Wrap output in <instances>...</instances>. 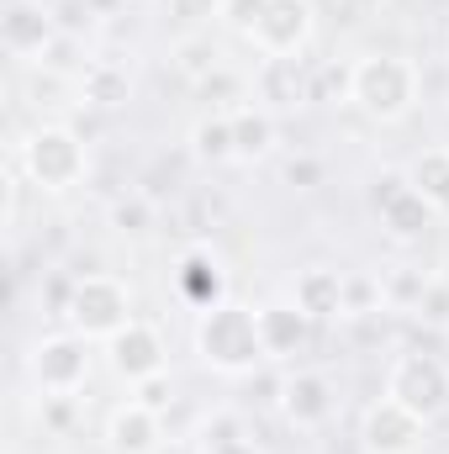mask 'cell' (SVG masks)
I'll return each mask as SVG.
<instances>
[{"instance_id":"4316f807","label":"cell","mask_w":449,"mask_h":454,"mask_svg":"<svg viewBox=\"0 0 449 454\" xmlns=\"http://www.w3.org/2000/svg\"><path fill=\"white\" fill-rule=\"evenodd\" d=\"M280 180L296 185V191H318V185L328 180V164H323L318 153H291V159L280 164Z\"/></svg>"},{"instance_id":"4fadbf2b","label":"cell","mask_w":449,"mask_h":454,"mask_svg":"<svg viewBox=\"0 0 449 454\" xmlns=\"http://www.w3.org/2000/svg\"><path fill=\"white\" fill-rule=\"evenodd\" d=\"M312 27H318V11L312 0H264V16L254 27V48L264 59H286V53H302L312 43Z\"/></svg>"},{"instance_id":"7c38bea8","label":"cell","mask_w":449,"mask_h":454,"mask_svg":"<svg viewBox=\"0 0 449 454\" xmlns=\"http://www.w3.org/2000/svg\"><path fill=\"white\" fill-rule=\"evenodd\" d=\"M106 359H112V370L127 380V386H138V380H154V375H164V364H169V348H164V333H159L154 323L132 317L122 333H112V339H106Z\"/></svg>"},{"instance_id":"d6986e66","label":"cell","mask_w":449,"mask_h":454,"mask_svg":"<svg viewBox=\"0 0 449 454\" xmlns=\"http://www.w3.org/2000/svg\"><path fill=\"white\" fill-rule=\"evenodd\" d=\"M75 90H80V106L122 112V106L132 101V74H127V64H116V59H96V64L80 69Z\"/></svg>"},{"instance_id":"7a4b0ae2","label":"cell","mask_w":449,"mask_h":454,"mask_svg":"<svg viewBox=\"0 0 449 454\" xmlns=\"http://www.w3.org/2000/svg\"><path fill=\"white\" fill-rule=\"evenodd\" d=\"M196 354L207 370L217 375H254L264 364V343H259V323H254V307H238L223 301L212 312L196 317Z\"/></svg>"},{"instance_id":"f1b7e54d","label":"cell","mask_w":449,"mask_h":454,"mask_svg":"<svg viewBox=\"0 0 449 454\" xmlns=\"http://www.w3.org/2000/svg\"><path fill=\"white\" fill-rule=\"evenodd\" d=\"M259 16H264V0H223V21L238 32V37H243V43H254Z\"/></svg>"},{"instance_id":"8fae6325","label":"cell","mask_w":449,"mask_h":454,"mask_svg":"<svg viewBox=\"0 0 449 454\" xmlns=\"http://www.w3.org/2000/svg\"><path fill=\"white\" fill-rule=\"evenodd\" d=\"M275 402H280V418H286L296 434H318V428L334 423L338 391L323 370H296V375L280 380V396H275Z\"/></svg>"},{"instance_id":"9a60e30c","label":"cell","mask_w":449,"mask_h":454,"mask_svg":"<svg viewBox=\"0 0 449 454\" xmlns=\"http://www.w3.org/2000/svg\"><path fill=\"white\" fill-rule=\"evenodd\" d=\"M175 291H180V301L201 317V312H212V307H223L227 301V275H223V259L212 254V248H185L180 254V264H175Z\"/></svg>"},{"instance_id":"cb8c5ba5","label":"cell","mask_w":449,"mask_h":454,"mask_svg":"<svg viewBox=\"0 0 449 454\" xmlns=\"http://www.w3.org/2000/svg\"><path fill=\"white\" fill-rule=\"evenodd\" d=\"M429 286H434V275H423V270H391L386 280H381V291H386V307L391 312H418V301L429 296Z\"/></svg>"},{"instance_id":"277c9868","label":"cell","mask_w":449,"mask_h":454,"mask_svg":"<svg viewBox=\"0 0 449 454\" xmlns=\"http://www.w3.org/2000/svg\"><path fill=\"white\" fill-rule=\"evenodd\" d=\"M64 323L80 333V339H112L122 333L127 323H132V291L106 275V270H85V275H75V286H69V307H64Z\"/></svg>"},{"instance_id":"836d02e7","label":"cell","mask_w":449,"mask_h":454,"mask_svg":"<svg viewBox=\"0 0 449 454\" xmlns=\"http://www.w3.org/2000/svg\"><path fill=\"white\" fill-rule=\"evenodd\" d=\"M122 5H132V0H122Z\"/></svg>"},{"instance_id":"7402d4cb","label":"cell","mask_w":449,"mask_h":454,"mask_svg":"<svg viewBox=\"0 0 449 454\" xmlns=\"http://www.w3.org/2000/svg\"><path fill=\"white\" fill-rule=\"evenodd\" d=\"M175 69L191 80V85H201V80H212L223 64H217V48H212V37L207 32H185L180 43H175Z\"/></svg>"},{"instance_id":"1f68e13d","label":"cell","mask_w":449,"mask_h":454,"mask_svg":"<svg viewBox=\"0 0 449 454\" xmlns=\"http://www.w3.org/2000/svg\"><path fill=\"white\" fill-rule=\"evenodd\" d=\"M196 96H201V101H212V112H238V106H232V96H238V80H232L227 69H217L212 80H201V85H196Z\"/></svg>"},{"instance_id":"ffe728a7","label":"cell","mask_w":449,"mask_h":454,"mask_svg":"<svg viewBox=\"0 0 449 454\" xmlns=\"http://www.w3.org/2000/svg\"><path fill=\"white\" fill-rule=\"evenodd\" d=\"M407 180L418 185V196H423L439 217H449V148H423V153L407 164Z\"/></svg>"},{"instance_id":"d4e9b609","label":"cell","mask_w":449,"mask_h":454,"mask_svg":"<svg viewBox=\"0 0 449 454\" xmlns=\"http://www.w3.org/2000/svg\"><path fill=\"white\" fill-rule=\"evenodd\" d=\"M381 307H386L381 280H370V275H349V280H343V317H370V312H381Z\"/></svg>"},{"instance_id":"ba28073f","label":"cell","mask_w":449,"mask_h":454,"mask_svg":"<svg viewBox=\"0 0 449 454\" xmlns=\"http://www.w3.org/2000/svg\"><path fill=\"white\" fill-rule=\"evenodd\" d=\"M375 217H381L391 243H423L439 227V212L418 196V185L407 175H386L375 185Z\"/></svg>"},{"instance_id":"3957f363","label":"cell","mask_w":449,"mask_h":454,"mask_svg":"<svg viewBox=\"0 0 449 454\" xmlns=\"http://www.w3.org/2000/svg\"><path fill=\"white\" fill-rule=\"evenodd\" d=\"M418 64L402 53H365L354 59V106L370 121H402L418 106Z\"/></svg>"},{"instance_id":"52a82bcc","label":"cell","mask_w":449,"mask_h":454,"mask_svg":"<svg viewBox=\"0 0 449 454\" xmlns=\"http://www.w3.org/2000/svg\"><path fill=\"white\" fill-rule=\"evenodd\" d=\"M0 48L11 59H48L53 48H64V21L53 5L43 0H5L0 11Z\"/></svg>"},{"instance_id":"83f0119b","label":"cell","mask_w":449,"mask_h":454,"mask_svg":"<svg viewBox=\"0 0 449 454\" xmlns=\"http://www.w3.org/2000/svg\"><path fill=\"white\" fill-rule=\"evenodd\" d=\"M318 101H354V64H318Z\"/></svg>"},{"instance_id":"d6a6232c","label":"cell","mask_w":449,"mask_h":454,"mask_svg":"<svg viewBox=\"0 0 449 454\" xmlns=\"http://www.w3.org/2000/svg\"><path fill=\"white\" fill-rule=\"evenodd\" d=\"M201 454H259L243 434H232V439H201Z\"/></svg>"},{"instance_id":"603a6c76","label":"cell","mask_w":449,"mask_h":454,"mask_svg":"<svg viewBox=\"0 0 449 454\" xmlns=\"http://www.w3.org/2000/svg\"><path fill=\"white\" fill-rule=\"evenodd\" d=\"M106 223L116 232H127V238H143L154 227V196L148 191H122L112 207H106Z\"/></svg>"},{"instance_id":"f546056e","label":"cell","mask_w":449,"mask_h":454,"mask_svg":"<svg viewBox=\"0 0 449 454\" xmlns=\"http://www.w3.org/2000/svg\"><path fill=\"white\" fill-rule=\"evenodd\" d=\"M132 402H143L148 412H159V418H164V412H169V402H175L169 370H164V375H154V380H138V386H132Z\"/></svg>"},{"instance_id":"6da1fadb","label":"cell","mask_w":449,"mask_h":454,"mask_svg":"<svg viewBox=\"0 0 449 454\" xmlns=\"http://www.w3.org/2000/svg\"><path fill=\"white\" fill-rule=\"evenodd\" d=\"M16 169L48 191V196H64L75 191L85 175H91V143L69 127V121H37L21 143H16Z\"/></svg>"},{"instance_id":"2e32d148","label":"cell","mask_w":449,"mask_h":454,"mask_svg":"<svg viewBox=\"0 0 449 454\" xmlns=\"http://www.w3.org/2000/svg\"><path fill=\"white\" fill-rule=\"evenodd\" d=\"M164 444V418L159 412H148L143 402H122L112 407V418H106V450L112 454H159Z\"/></svg>"},{"instance_id":"44dd1931","label":"cell","mask_w":449,"mask_h":454,"mask_svg":"<svg viewBox=\"0 0 449 454\" xmlns=\"http://www.w3.org/2000/svg\"><path fill=\"white\" fill-rule=\"evenodd\" d=\"M191 153L201 164H232V116L227 112H207L191 127Z\"/></svg>"},{"instance_id":"4dcf8cb0","label":"cell","mask_w":449,"mask_h":454,"mask_svg":"<svg viewBox=\"0 0 449 454\" xmlns=\"http://www.w3.org/2000/svg\"><path fill=\"white\" fill-rule=\"evenodd\" d=\"M413 317H423L429 328H449V280L434 275V286H429V296L418 301V312Z\"/></svg>"},{"instance_id":"9c48e42d","label":"cell","mask_w":449,"mask_h":454,"mask_svg":"<svg viewBox=\"0 0 449 454\" xmlns=\"http://www.w3.org/2000/svg\"><path fill=\"white\" fill-rule=\"evenodd\" d=\"M423 439H429V423L418 412H407L402 402H391V396L370 402L365 418H359V450L365 454H418Z\"/></svg>"},{"instance_id":"5bb4252c","label":"cell","mask_w":449,"mask_h":454,"mask_svg":"<svg viewBox=\"0 0 449 454\" xmlns=\"http://www.w3.org/2000/svg\"><path fill=\"white\" fill-rule=\"evenodd\" d=\"M254 323H259V343H264V359H296L307 343H312V317L296 307V301H264L254 307Z\"/></svg>"},{"instance_id":"e0dca14e","label":"cell","mask_w":449,"mask_h":454,"mask_svg":"<svg viewBox=\"0 0 449 454\" xmlns=\"http://www.w3.org/2000/svg\"><path fill=\"white\" fill-rule=\"evenodd\" d=\"M343 270L334 264H307L302 275H296V291H291V301L312 317V323H338L343 317Z\"/></svg>"},{"instance_id":"ac0fdd59","label":"cell","mask_w":449,"mask_h":454,"mask_svg":"<svg viewBox=\"0 0 449 454\" xmlns=\"http://www.w3.org/2000/svg\"><path fill=\"white\" fill-rule=\"evenodd\" d=\"M232 116V159L238 164H259V159H270L275 153V143H280V121L270 106H259V101H248V106H238Z\"/></svg>"},{"instance_id":"8992f818","label":"cell","mask_w":449,"mask_h":454,"mask_svg":"<svg viewBox=\"0 0 449 454\" xmlns=\"http://www.w3.org/2000/svg\"><path fill=\"white\" fill-rule=\"evenodd\" d=\"M32 386L43 396H75L85 380H91V339H80L75 328L69 333H48V339L32 343Z\"/></svg>"},{"instance_id":"484cf974","label":"cell","mask_w":449,"mask_h":454,"mask_svg":"<svg viewBox=\"0 0 449 454\" xmlns=\"http://www.w3.org/2000/svg\"><path fill=\"white\" fill-rule=\"evenodd\" d=\"M164 11L185 32H207L212 21H223V0H164Z\"/></svg>"},{"instance_id":"5b68a950","label":"cell","mask_w":449,"mask_h":454,"mask_svg":"<svg viewBox=\"0 0 449 454\" xmlns=\"http://www.w3.org/2000/svg\"><path fill=\"white\" fill-rule=\"evenodd\" d=\"M386 396L402 402L407 412H418L423 423L449 412V359L429 348H402L386 370Z\"/></svg>"},{"instance_id":"30bf717a","label":"cell","mask_w":449,"mask_h":454,"mask_svg":"<svg viewBox=\"0 0 449 454\" xmlns=\"http://www.w3.org/2000/svg\"><path fill=\"white\" fill-rule=\"evenodd\" d=\"M254 96H259V106H270V112L312 106V101H318V69H312L302 53L259 59V69H254Z\"/></svg>"}]
</instances>
